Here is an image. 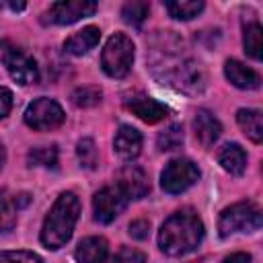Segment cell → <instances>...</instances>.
<instances>
[{"mask_svg":"<svg viewBox=\"0 0 263 263\" xmlns=\"http://www.w3.org/2000/svg\"><path fill=\"white\" fill-rule=\"evenodd\" d=\"M203 238V224L191 210L171 214L158 232V247L171 257H181L199 247Z\"/></svg>","mask_w":263,"mask_h":263,"instance_id":"cell-1","label":"cell"},{"mask_svg":"<svg viewBox=\"0 0 263 263\" xmlns=\"http://www.w3.org/2000/svg\"><path fill=\"white\" fill-rule=\"evenodd\" d=\"M80 214V201L72 191L60 193L55 203L51 205L49 214L45 216L43 228H41V242L47 249H60L64 247L78 222Z\"/></svg>","mask_w":263,"mask_h":263,"instance_id":"cell-2","label":"cell"},{"mask_svg":"<svg viewBox=\"0 0 263 263\" xmlns=\"http://www.w3.org/2000/svg\"><path fill=\"white\" fill-rule=\"evenodd\" d=\"M134 64V43L127 35L115 33L105 43V49L101 53V66L107 76L111 78H123L132 70Z\"/></svg>","mask_w":263,"mask_h":263,"instance_id":"cell-3","label":"cell"},{"mask_svg":"<svg viewBox=\"0 0 263 263\" xmlns=\"http://www.w3.org/2000/svg\"><path fill=\"white\" fill-rule=\"evenodd\" d=\"M261 228V210L251 201H238L220 214L218 230L220 236H230L236 232H255Z\"/></svg>","mask_w":263,"mask_h":263,"instance_id":"cell-4","label":"cell"},{"mask_svg":"<svg viewBox=\"0 0 263 263\" xmlns=\"http://www.w3.org/2000/svg\"><path fill=\"white\" fill-rule=\"evenodd\" d=\"M199 179V168L189 158H173L160 173V185L166 193H183Z\"/></svg>","mask_w":263,"mask_h":263,"instance_id":"cell-5","label":"cell"},{"mask_svg":"<svg viewBox=\"0 0 263 263\" xmlns=\"http://www.w3.org/2000/svg\"><path fill=\"white\" fill-rule=\"evenodd\" d=\"M0 49H2V62L14 82H18V84L37 82L39 72H37V64L31 55H27L23 49H18L16 45H12L8 41H2Z\"/></svg>","mask_w":263,"mask_h":263,"instance_id":"cell-6","label":"cell"},{"mask_svg":"<svg viewBox=\"0 0 263 263\" xmlns=\"http://www.w3.org/2000/svg\"><path fill=\"white\" fill-rule=\"evenodd\" d=\"M64 119H66V115H64L62 107L53 99H47V97L33 101L25 111V123L37 132L55 129L64 123Z\"/></svg>","mask_w":263,"mask_h":263,"instance_id":"cell-7","label":"cell"},{"mask_svg":"<svg viewBox=\"0 0 263 263\" xmlns=\"http://www.w3.org/2000/svg\"><path fill=\"white\" fill-rule=\"evenodd\" d=\"M127 197L121 193V189L117 185H109V187H103L95 193L92 197V214H95V220L101 222V224H109L113 222L127 205Z\"/></svg>","mask_w":263,"mask_h":263,"instance_id":"cell-8","label":"cell"},{"mask_svg":"<svg viewBox=\"0 0 263 263\" xmlns=\"http://www.w3.org/2000/svg\"><path fill=\"white\" fill-rule=\"evenodd\" d=\"M95 10H97V2L90 0H62L49 6L43 21L51 25H72L84 16L95 14Z\"/></svg>","mask_w":263,"mask_h":263,"instance_id":"cell-9","label":"cell"},{"mask_svg":"<svg viewBox=\"0 0 263 263\" xmlns=\"http://www.w3.org/2000/svg\"><path fill=\"white\" fill-rule=\"evenodd\" d=\"M115 185L121 189V193L127 199H142L150 191L148 177L138 164H125L117 173V183Z\"/></svg>","mask_w":263,"mask_h":263,"instance_id":"cell-10","label":"cell"},{"mask_svg":"<svg viewBox=\"0 0 263 263\" xmlns=\"http://www.w3.org/2000/svg\"><path fill=\"white\" fill-rule=\"evenodd\" d=\"M125 107L146 123H156L168 115V107L146 95H134L125 101Z\"/></svg>","mask_w":263,"mask_h":263,"instance_id":"cell-11","label":"cell"},{"mask_svg":"<svg viewBox=\"0 0 263 263\" xmlns=\"http://www.w3.org/2000/svg\"><path fill=\"white\" fill-rule=\"evenodd\" d=\"M113 148H115L119 158L134 160L142 150V134L132 125H121L117 129V134H115Z\"/></svg>","mask_w":263,"mask_h":263,"instance_id":"cell-12","label":"cell"},{"mask_svg":"<svg viewBox=\"0 0 263 263\" xmlns=\"http://www.w3.org/2000/svg\"><path fill=\"white\" fill-rule=\"evenodd\" d=\"M224 74L230 80V84H234L236 88L253 90V88H259V84H261L259 74L253 68H249L242 62H238V60H228L224 64Z\"/></svg>","mask_w":263,"mask_h":263,"instance_id":"cell-13","label":"cell"},{"mask_svg":"<svg viewBox=\"0 0 263 263\" xmlns=\"http://www.w3.org/2000/svg\"><path fill=\"white\" fill-rule=\"evenodd\" d=\"M193 129H195V138L199 140L201 146L210 148L222 134V125L220 121L208 111V109H199L195 113V119H193Z\"/></svg>","mask_w":263,"mask_h":263,"instance_id":"cell-14","label":"cell"},{"mask_svg":"<svg viewBox=\"0 0 263 263\" xmlns=\"http://www.w3.org/2000/svg\"><path fill=\"white\" fill-rule=\"evenodd\" d=\"M107 255H109V245L103 236H88L80 240L74 253L78 263H105Z\"/></svg>","mask_w":263,"mask_h":263,"instance_id":"cell-15","label":"cell"},{"mask_svg":"<svg viewBox=\"0 0 263 263\" xmlns=\"http://www.w3.org/2000/svg\"><path fill=\"white\" fill-rule=\"evenodd\" d=\"M99 39H101V31L97 27L88 25V27L76 31L74 35H70L64 41V49L68 53H72V55H84L99 43Z\"/></svg>","mask_w":263,"mask_h":263,"instance_id":"cell-16","label":"cell"},{"mask_svg":"<svg viewBox=\"0 0 263 263\" xmlns=\"http://www.w3.org/2000/svg\"><path fill=\"white\" fill-rule=\"evenodd\" d=\"M218 162L222 164V168L230 175H242L247 168V154L238 144H224L218 152Z\"/></svg>","mask_w":263,"mask_h":263,"instance_id":"cell-17","label":"cell"},{"mask_svg":"<svg viewBox=\"0 0 263 263\" xmlns=\"http://www.w3.org/2000/svg\"><path fill=\"white\" fill-rule=\"evenodd\" d=\"M236 121H238L240 129L245 132V136H247L249 140H253L255 144H259V142L263 140V119H261V111H257V109H238Z\"/></svg>","mask_w":263,"mask_h":263,"instance_id":"cell-18","label":"cell"},{"mask_svg":"<svg viewBox=\"0 0 263 263\" xmlns=\"http://www.w3.org/2000/svg\"><path fill=\"white\" fill-rule=\"evenodd\" d=\"M164 6L168 10V14L179 21H189L203 10L201 0H175V2H166Z\"/></svg>","mask_w":263,"mask_h":263,"instance_id":"cell-19","label":"cell"},{"mask_svg":"<svg viewBox=\"0 0 263 263\" xmlns=\"http://www.w3.org/2000/svg\"><path fill=\"white\" fill-rule=\"evenodd\" d=\"M16 199L6 191H0V232H10L16 224Z\"/></svg>","mask_w":263,"mask_h":263,"instance_id":"cell-20","label":"cell"},{"mask_svg":"<svg viewBox=\"0 0 263 263\" xmlns=\"http://www.w3.org/2000/svg\"><path fill=\"white\" fill-rule=\"evenodd\" d=\"M29 166H45V168H55L58 164V148L55 146H39L29 150L27 154Z\"/></svg>","mask_w":263,"mask_h":263,"instance_id":"cell-21","label":"cell"},{"mask_svg":"<svg viewBox=\"0 0 263 263\" xmlns=\"http://www.w3.org/2000/svg\"><path fill=\"white\" fill-rule=\"evenodd\" d=\"M245 51L253 60H261V47H263V37H261V25L259 23H249L245 27Z\"/></svg>","mask_w":263,"mask_h":263,"instance_id":"cell-22","label":"cell"},{"mask_svg":"<svg viewBox=\"0 0 263 263\" xmlns=\"http://www.w3.org/2000/svg\"><path fill=\"white\" fill-rule=\"evenodd\" d=\"M148 10H150L148 2L132 0V2L123 4V8H121V16H123V21H125L127 25H132V27H140V25L144 23V18L148 16Z\"/></svg>","mask_w":263,"mask_h":263,"instance_id":"cell-23","label":"cell"},{"mask_svg":"<svg viewBox=\"0 0 263 263\" xmlns=\"http://www.w3.org/2000/svg\"><path fill=\"white\" fill-rule=\"evenodd\" d=\"M156 144H158V148H160L162 152H168V150L179 148V146L183 144V127H181L179 123L168 125L164 132H160V134H158Z\"/></svg>","mask_w":263,"mask_h":263,"instance_id":"cell-24","label":"cell"},{"mask_svg":"<svg viewBox=\"0 0 263 263\" xmlns=\"http://www.w3.org/2000/svg\"><path fill=\"white\" fill-rule=\"evenodd\" d=\"M76 156L84 168H95L99 162V152H97V146L90 138H82L76 144Z\"/></svg>","mask_w":263,"mask_h":263,"instance_id":"cell-25","label":"cell"},{"mask_svg":"<svg viewBox=\"0 0 263 263\" xmlns=\"http://www.w3.org/2000/svg\"><path fill=\"white\" fill-rule=\"evenodd\" d=\"M101 88L99 86H80L72 92V103L76 107H92L101 101Z\"/></svg>","mask_w":263,"mask_h":263,"instance_id":"cell-26","label":"cell"},{"mask_svg":"<svg viewBox=\"0 0 263 263\" xmlns=\"http://www.w3.org/2000/svg\"><path fill=\"white\" fill-rule=\"evenodd\" d=\"M0 263H43V259L31 251H4L0 253Z\"/></svg>","mask_w":263,"mask_h":263,"instance_id":"cell-27","label":"cell"},{"mask_svg":"<svg viewBox=\"0 0 263 263\" xmlns=\"http://www.w3.org/2000/svg\"><path fill=\"white\" fill-rule=\"evenodd\" d=\"M111 263H146V255L142 251H138V249L123 247L113 255Z\"/></svg>","mask_w":263,"mask_h":263,"instance_id":"cell-28","label":"cell"},{"mask_svg":"<svg viewBox=\"0 0 263 263\" xmlns=\"http://www.w3.org/2000/svg\"><path fill=\"white\" fill-rule=\"evenodd\" d=\"M148 230H150V222H148V220H134V222L129 224V234H132L134 238H138V240L146 238V236H148Z\"/></svg>","mask_w":263,"mask_h":263,"instance_id":"cell-29","label":"cell"},{"mask_svg":"<svg viewBox=\"0 0 263 263\" xmlns=\"http://www.w3.org/2000/svg\"><path fill=\"white\" fill-rule=\"evenodd\" d=\"M10 107H12V92L8 88L0 86V119L8 115Z\"/></svg>","mask_w":263,"mask_h":263,"instance_id":"cell-30","label":"cell"},{"mask_svg":"<svg viewBox=\"0 0 263 263\" xmlns=\"http://www.w3.org/2000/svg\"><path fill=\"white\" fill-rule=\"evenodd\" d=\"M222 263H251V255L249 253H232Z\"/></svg>","mask_w":263,"mask_h":263,"instance_id":"cell-31","label":"cell"},{"mask_svg":"<svg viewBox=\"0 0 263 263\" xmlns=\"http://www.w3.org/2000/svg\"><path fill=\"white\" fill-rule=\"evenodd\" d=\"M4 162H6V150H4V144L0 142V168L4 166Z\"/></svg>","mask_w":263,"mask_h":263,"instance_id":"cell-32","label":"cell"},{"mask_svg":"<svg viewBox=\"0 0 263 263\" xmlns=\"http://www.w3.org/2000/svg\"><path fill=\"white\" fill-rule=\"evenodd\" d=\"M2 6H8V8H12V10H23V8H25L23 2H18V4H2Z\"/></svg>","mask_w":263,"mask_h":263,"instance_id":"cell-33","label":"cell"}]
</instances>
